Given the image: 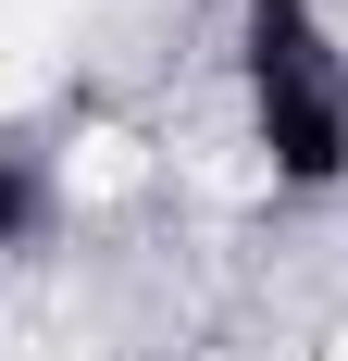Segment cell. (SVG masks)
Instances as JSON below:
<instances>
[{
  "instance_id": "6da1fadb",
  "label": "cell",
  "mask_w": 348,
  "mask_h": 361,
  "mask_svg": "<svg viewBox=\"0 0 348 361\" xmlns=\"http://www.w3.org/2000/svg\"><path fill=\"white\" fill-rule=\"evenodd\" d=\"M249 125H261L286 187H336L348 175V63L323 50L311 0H261L249 13Z\"/></svg>"
},
{
  "instance_id": "7a4b0ae2",
  "label": "cell",
  "mask_w": 348,
  "mask_h": 361,
  "mask_svg": "<svg viewBox=\"0 0 348 361\" xmlns=\"http://www.w3.org/2000/svg\"><path fill=\"white\" fill-rule=\"evenodd\" d=\"M37 224H50V187H37L25 149H0V250H25Z\"/></svg>"
}]
</instances>
